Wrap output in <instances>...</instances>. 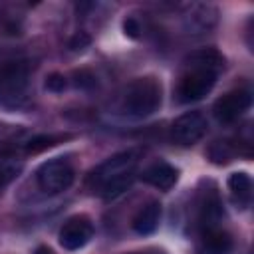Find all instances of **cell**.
Listing matches in <instances>:
<instances>
[{
    "label": "cell",
    "instance_id": "ba28073f",
    "mask_svg": "<svg viewBox=\"0 0 254 254\" xmlns=\"http://www.w3.org/2000/svg\"><path fill=\"white\" fill-rule=\"evenodd\" d=\"M137 161H139V153L137 151H125V153H119V155H113L111 159H107L105 163H101L91 179L95 181V185L99 187L101 183L113 179V177H119V175H127V173H135L137 169Z\"/></svg>",
    "mask_w": 254,
    "mask_h": 254
},
{
    "label": "cell",
    "instance_id": "277c9868",
    "mask_svg": "<svg viewBox=\"0 0 254 254\" xmlns=\"http://www.w3.org/2000/svg\"><path fill=\"white\" fill-rule=\"evenodd\" d=\"M218 73L210 71V69H202V67H189V71L181 77L179 83V97L181 101L189 103V101H198L204 95H208L216 83Z\"/></svg>",
    "mask_w": 254,
    "mask_h": 254
},
{
    "label": "cell",
    "instance_id": "ac0fdd59",
    "mask_svg": "<svg viewBox=\"0 0 254 254\" xmlns=\"http://www.w3.org/2000/svg\"><path fill=\"white\" fill-rule=\"evenodd\" d=\"M62 139H65V137H62V135H36L26 143L24 151H26V155H36V153H42V151L58 145Z\"/></svg>",
    "mask_w": 254,
    "mask_h": 254
},
{
    "label": "cell",
    "instance_id": "5bb4252c",
    "mask_svg": "<svg viewBox=\"0 0 254 254\" xmlns=\"http://www.w3.org/2000/svg\"><path fill=\"white\" fill-rule=\"evenodd\" d=\"M204 248L208 254H228L232 250V238L222 228H206L204 230Z\"/></svg>",
    "mask_w": 254,
    "mask_h": 254
},
{
    "label": "cell",
    "instance_id": "44dd1931",
    "mask_svg": "<svg viewBox=\"0 0 254 254\" xmlns=\"http://www.w3.org/2000/svg\"><path fill=\"white\" fill-rule=\"evenodd\" d=\"M91 44V36L87 34V32H77L75 36H71V40H69V50L71 52H81V50H85L87 46Z\"/></svg>",
    "mask_w": 254,
    "mask_h": 254
},
{
    "label": "cell",
    "instance_id": "5b68a950",
    "mask_svg": "<svg viewBox=\"0 0 254 254\" xmlns=\"http://www.w3.org/2000/svg\"><path fill=\"white\" fill-rule=\"evenodd\" d=\"M28 75H30V65L24 60L16 62H6L0 67V99H16L24 93L28 85Z\"/></svg>",
    "mask_w": 254,
    "mask_h": 254
},
{
    "label": "cell",
    "instance_id": "8fae6325",
    "mask_svg": "<svg viewBox=\"0 0 254 254\" xmlns=\"http://www.w3.org/2000/svg\"><path fill=\"white\" fill-rule=\"evenodd\" d=\"M161 212H163L161 202H159V200H149V202H147L145 206H141L139 212L133 216V222H131L133 230H135L137 234H141V236L155 232L157 226H159V222H161Z\"/></svg>",
    "mask_w": 254,
    "mask_h": 254
},
{
    "label": "cell",
    "instance_id": "9c48e42d",
    "mask_svg": "<svg viewBox=\"0 0 254 254\" xmlns=\"http://www.w3.org/2000/svg\"><path fill=\"white\" fill-rule=\"evenodd\" d=\"M218 10L212 4H192L185 12V30L189 34H204L216 26Z\"/></svg>",
    "mask_w": 254,
    "mask_h": 254
},
{
    "label": "cell",
    "instance_id": "4fadbf2b",
    "mask_svg": "<svg viewBox=\"0 0 254 254\" xmlns=\"http://www.w3.org/2000/svg\"><path fill=\"white\" fill-rule=\"evenodd\" d=\"M228 190L240 206H246L252 196V179L248 173H232L228 177Z\"/></svg>",
    "mask_w": 254,
    "mask_h": 254
},
{
    "label": "cell",
    "instance_id": "9a60e30c",
    "mask_svg": "<svg viewBox=\"0 0 254 254\" xmlns=\"http://www.w3.org/2000/svg\"><path fill=\"white\" fill-rule=\"evenodd\" d=\"M222 218V202L218 198L216 192H210L204 200H202V206H200V222L206 228H216L218 222Z\"/></svg>",
    "mask_w": 254,
    "mask_h": 254
},
{
    "label": "cell",
    "instance_id": "30bf717a",
    "mask_svg": "<svg viewBox=\"0 0 254 254\" xmlns=\"http://www.w3.org/2000/svg\"><path fill=\"white\" fill-rule=\"evenodd\" d=\"M141 179H143L145 183L153 185V187L159 189V190H169L171 187H175V183H177V179H179V171H177L173 165L159 161V163H153L151 167H147V169L143 171Z\"/></svg>",
    "mask_w": 254,
    "mask_h": 254
},
{
    "label": "cell",
    "instance_id": "d6986e66",
    "mask_svg": "<svg viewBox=\"0 0 254 254\" xmlns=\"http://www.w3.org/2000/svg\"><path fill=\"white\" fill-rule=\"evenodd\" d=\"M65 87H67L65 75L54 71V73H50V75L46 77V89H48V91H52V93H62Z\"/></svg>",
    "mask_w": 254,
    "mask_h": 254
},
{
    "label": "cell",
    "instance_id": "7c38bea8",
    "mask_svg": "<svg viewBox=\"0 0 254 254\" xmlns=\"http://www.w3.org/2000/svg\"><path fill=\"white\" fill-rule=\"evenodd\" d=\"M187 65L189 67H202V69H210L214 73H220V69L224 67V58L214 48H202V50H196V52L187 56Z\"/></svg>",
    "mask_w": 254,
    "mask_h": 254
},
{
    "label": "cell",
    "instance_id": "e0dca14e",
    "mask_svg": "<svg viewBox=\"0 0 254 254\" xmlns=\"http://www.w3.org/2000/svg\"><path fill=\"white\" fill-rule=\"evenodd\" d=\"M24 169V161L16 155H0V187L12 183Z\"/></svg>",
    "mask_w": 254,
    "mask_h": 254
},
{
    "label": "cell",
    "instance_id": "8992f818",
    "mask_svg": "<svg viewBox=\"0 0 254 254\" xmlns=\"http://www.w3.org/2000/svg\"><path fill=\"white\" fill-rule=\"evenodd\" d=\"M93 236V224L87 216H71L60 228V244L65 250H79L83 248Z\"/></svg>",
    "mask_w": 254,
    "mask_h": 254
},
{
    "label": "cell",
    "instance_id": "6da1fadb",
    "mask_svg": "<svg viewBox=\"0 0 254 254\" xmlns=\"http://www.w3.org/2000/svg\"><path fill=\"white\" fill-rule=\"evenodd\" d=\"M161 101H163V89L159 79L151 75L137 77L129 83L125 91L123 109L133 117H149L161 107Z\"/></svg>",
    "mask_w": 254,
    "mask_h": 254
},
{
    "label": "cell",
    "instance_id": "7402d4cb",
    "mask_svg": "<svg viewBox=\"0 0 254 254\" xmlns=\"http://www.w3.org/2000/svg\"><path fill=\"white\" fill-rule=\"evenodd\" d=\"M123 32H125L127 38L137 40V38L141 36V26H139V22H137L135 18H127V20L123 22Z\"/></svg>",
    "mask_w": 254,
    "mask_h": 254
},
{
    "label": "cell",
    "instance_id": "7a4b0ae2",
    "mask_svg": "<svg viewBox=\"0 0 254 254\" xmlns=\"http://www.w3.org/2000/svg\"><path fill=\"white\" fill-rule=\"evenodd\" d=\"M73 179H75V171L69 165V161H65V159L46 161L40 165V169L36 173L38 187L46 194H60V192L67 190L73 185Z\"/></svg>",
    "mask_w": 254,
    "mask_h": 254
},
{
    "label": "cell",
    "instance_id": "2e32d148",
    "mask_svg": "<svg viewBox=\"0 0 254 254\" xmlns=\"http://www.w3.org/2000/svg\"><path fill=\"white\" fill-rule=\"evenodd\" d=\"M135 181V173H127V175H119V177H113L105 183L99 185V192L105 200H113L117 196H121Z\"/></svg>",
    "mask_w": 254,
    "mask_h": 254
},
{
    "label": "cell",
    "instance_id": "ffe728a7",
    "mask_svg": "<svg viewBox=\"0 0 254 254\" xmlns=\"http://www.w3.org/2000/svg\"><path fill=\"white\" fill-rule=\"evenodd\" d=\"M73 85L79 89H91L95 85V75L89 69H79L73 73Z\"/></svg>",
    "mask_w": 254,
    "mask_h": 254
},
{
    "label": "cell",
    "instance_id": "3957f363",
    "mask_svg": "<svg viewBox=\"0 0 254 254\" xmlns=\"http://www.w3.org/2000/svg\"><path fill=\"white\" fill-rule=\"evenodd\" d=\"M206 129H208V121L202 111H187L173 121L171 137L177 145L190 147L206 135Z\"/></svg>",
    "mask_w": 254,
    "mask_h": 254
},
{
    "label": "cell",
    "instance_id": "603a6c76",
    "mask_svg": "<svg viewBox=\"0 0 254 254\" xmlns=\"http://www.w3.org/2000/svg\"><path fill=\"white\" fill-rule=\"evenodd\" d=\"M36 254H52V250L50 248H38Z\"/></svg>",
    "mask_w": 254,
    "mask_h": 254
},
{
    "label": "cell",
    "instance_id": "52a82bcc",
    "mask_svg": "<svg viewBox=\"0 0 254 254\" xmlns=\"http://www.w3.org/2000/svg\"><path fill=\"white\" fill-rule=\"evenodd\" d=\"M250 103H252V95L248 89L228 91L214 103V117L220 123H232L250 107Z\"/></svg>",
    "mask_w": 254,
    "mask_h": 254
}]
</instances>
